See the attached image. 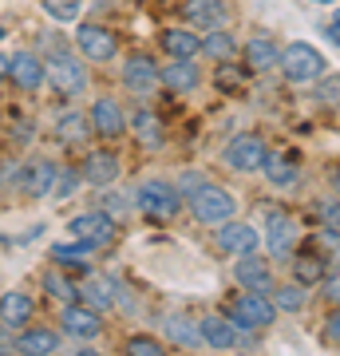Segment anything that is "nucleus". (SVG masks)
<instances>
[{"label": "nucleus", "instance_id": "45", "mask_svg": "<svg viewBox=\"0 0 340 356\" xmlns=\"http://www.w3.org/2000/svg\"><path fill=\"white\" fill-rule=\"evenodd\" d=\"M325 32H328V40H332V44H337V48H340V8H337V13H332V20H328V24H325Z\"/></svg>", "mask_w": 340, "mask_h": 356}, {"label": "nucleus", "instance_id": "43", "mask_svg": "<svg viewBox=\"0 0 340 356\" xmlns=\"http://www.w3.org/2000/svg\"><path fill=\"white\" fill-rule=\"evenodd\" d=\"M316 293H321V301H325V305H340V266H328V273L321 277Z\"/></svg>", "mask_w": 340, "mask_h": 356}, {"label": "nucleus", "instance_id": "4", "mask_svg": "<svg viewBox=\"0 0 340 356\" xmlns=\"http://www.w3.org/2000/svg\"><path fill=\"white\" fill-rule=\"evenodd\" d=\"M44 76H48V88L60 99H79L91 88L88 60L76 48H67V44H51L48 48V56H44Z\"/></svg>", "mask_w": 340, "mask_h": 356}, {"label": "nucleus", "instance_id": "32", "mask_svg": "<svg viewBox=\"0 0 340 356\" xmlns=\"http://www.w3.org/2000/svg\"><path fill=\"white\" fill-rule=\"evenodd\" d=\"M269 297H273L277 313H305V309H309V301H313V285H305V281L289 277V281H277Z\"/></svg>", "mask_w": 340, "mask_h": 356}, {"label": "nucleus", "instance_id": "29", "mask_svg": "<svg viewBox=\"0 0 340 356\" xmlns=\"http://www.w3.org/2000/svg\"><path fill=\"white\" fill-rule=\"evenodd\" d=\"M51 135H56V143L67 147V151H79V147H88V139H95V135H91V123H88V111H63L60 119L51 123Z\"/></svg>", "mask_w": 340, "mask_h": 356}, {"label": "nucleus", "instance_id": "15", "mask_svg": "<svg viewBox=\"0 0 340 356\" xmlns=\"http://www.w3.org/2000/svg\"><path fill=\"white\" fill-rule=\"evenodd\" d=\"M277 60H281V44L273 32H250V36L241 40V67L250 72V76H269V72H277Z\"/></svg>", "mask_w": 340, "mask_h": 356}, {"label": "nucleus", "instance_id": "8", "mask_svg": "<svg viewBox=\"0 0 340 356\" xmlns=\"http://www.w3.org/2000/svg\"><path fill=\"white\" fill-rule=\"evenodd\" d=\"M76 51L88 60V64H111L123 51V40L111 24H99V20H76V36H72Z\"/></svg>", "mask_w": 340, "mask_h": 356}, {"label": "nucleus", "instance_id": "37", "mask_svg": "<svg viewBox=\"0 0 340 356\" xmlns=\"http://www.w3.org/2000/svg\"><path fill=\"white\" fill-rule=\"evenodd\" d=\"M83 186V175H79L76 163H60V170H56V182H51V198L56 202H67L72 194Z\"/></svg>", "mask_w": 340, "mask_h": 356}, {"label": "nucleus", "instance_id": "9", "mask_svg": "<svg viewBox=\"0 0 340 356\" xmlns=\"http://www.w3.org/2000/svg\"><path fill=\"white\" fill-rule=\"evenodd\" d=\"M88 123H91V135H95L99 143H119L123 135H131L123 99H115V95H107V91L88 103Z\"/></svg>", "mask_w": 340, "mask_h": 356}, {"label": "nucleus", "instance_id": "44", "mask_svg": "<svg viewBox=\"0 0 340 356\" xmlns=\"http://www.w3.org/2000/svg\"><path fill=\"white\" fill-rule=\"evenodd\" d=\"M4 353H16V332L0 325V356H4Z\"/></svg>", "mask_w": 340, "mask_h": 356}, {"label": "nucleus", "instance_id": "26", "mask_svg": "<svg viewBox=\"0 0 340 356\" xmlns=\"http://www.w3.org/2000/svg\"><path fill=\"white\" fill-rule=\"evenodd\" d=\"M36 321V297L24 289H8L0 293V325L4 329H24V325H32Z\"/></svg>", "mask_w": 340, "mask_h": 356}, {"label": "nucleus", "instance_id": "20", "mask_svg": "<svg viewBox=\"0 0 340 356\" xmlns=\"http://www.w3.org/2000/svg\"><path fill=\"white\" fill-rule=\"evenodd\" d=\"M8 83L20 91H40L44 83H48V76H44V56L32 48H20L8 56Z\"/></svg>", "mask_w": 340, "mask_h": 356}, {"label": "nucleus", "instance_id": "31", "mask_svg": "<svg viewBox=\"0 0 340 356\" xmlns=\"http://www.w3.org/2000/svg\"><path fill=\"white\" fill-rule=\"evenodd\" d=\"M79 301H88L99 313H115V277L111 273H83L79 277Z\"/></svg>", "mask_w": 340, "mask_h": 356}, {"label": "nucleus", "instance_id": "16", "mask_svg": "<svg viewBox=\"0 0 340 356\" xmlns=\"http://www.w3.org/2000/svg\"><path fill=\"white\" fill-rule=\"evenodd\" d=\"M234 281L238 289H253V293H273L277 285V261L269 254H245V257H234Z\"/></svg>", "mask_w": 340, "mask_h": 356}, {"label": "nucleus", "instance_id": "18", "mask_svg": "<svg viewBox=\"0 0 340 356\" xmlns=\"http://www.w3.org/2000/svg\"><path fill=\"white\" fill-rule=\"evenodd\" d=\"M178 16H182V24L210 32V28H226L234 20V8H229V0H182Z\"/></svg>", "mask_w": 340, "mask_h": 356}, {"label": "nucleus", "instance_id": "39", "mask_svg": "<svg viewBox=\"0 0 340 356\" xmlns=\"http://www.w3.org/2000/svg\"><path fill=\"white\" fill-rule=\"evenodd\" d=\"M44 16H51L56 24H76L83 20V0H40Z\"/></svg>", "mask_w": 340, "mask_h": 356}, {"label": "nucleus", "instance_id": "5", "mask_svg": "<svg viewBox=\"0 0 340 356\" xmlns=\"http://www.w3.org/2000/svg\"><path fill=\"white\" fill-rule=\"evenodd\" d=\"M226 317L234 321V329H238L241 337L253 344L261 332L273 329V321H277L281 313H277V305H273V297H269V293L238 289V293L226 301Z\"/></svg>", "mask_w": 340, "mask_h": 356}, {"label": "nucleus", "instance_id": "28", "mask_svg": "<svg viewBox=\"0 0 340 356\" xmlns=\"http://www.w3.org/2000/svg\"><path fill=\"white\" fill-rule=\"evenodd\" d=\"M234 56H241V40L234 36V28H210L202 32V60L206 64H234Z\"/></svg>", "mask_w": 340, "mask_h": 356}, {"label": "nucleus", "instance_id": "13", "mask_svg": "<svg viewBox=\"0 0 340 356\" xmlns=\"http://www.w3.org/2000/svg\"><path fill=\"white\" fill-rule=\"evenodd\" d=\"M103 329H107V321H103L99 309H91L88 301H67V305H60V332L67 337V341L76 344H91L99 341Z\"/></svg>", "mask_w": 340, "mask_h": 356}, {"label": "nucleus", "instance_id": "23", "mask_svg": "<svg viewBox=\"0 0 340 356\" xmlns=\"http://www.w3.org/2000/svg\"><path fill=\"white\" fill-rule=\"evenodd\" d=\"M127 123H131V135H135V143H139L143 151H159L166 143V123L147 107V103H135V107L127 111Z\"/></svg>", "mask_w": 340, "mask_h": 356}, {"label": "nucleus", "instance_id": "33", "mask_svg": "<svg viewBox=\"0 0 340 356\" xmlns=\"http://www.w3.org/2000/svg\"><path fill=\"white\" fill-rule=\"evenodd\" d=\"M91 254H95V250L76 242V238H72V242H56L51 245V266H60V269H67V273H79V277H83V273H91Z\"/></svg>", "mask_w": 340, "mask_h": 356}, {"label": "nucleus", "instance_id": "46", "mask_svg": "<svg viewBox=\"0 0 340 356\" xmlns=\"http://www.w3.org/2000/svg\"><path fill=\"white\" fill-rule=\"evenodd\" d=\"M328 191L340 194V163H337V166H328Z\"/></svg>", "mask_w": 340, "mask_h": 356}, {"label": "nucleus", "instance_id": "2", "mask_svg": "<svg viewBox=\"0 0 340 356\" xmlns=\"http://www.w3.org/2000/svg\"><path fill=\"white\" fill-rule=\"evenodd\" d=\"M257 229H261V250L273 261L281 266H289V257L297 254V245H301V218L293 214L285 202H257Z\"/></svg>", "mask_w": 340, "mask_h": 356}, {"label": "nucleus", "instance_id": "49", "mask_svg": "<svg viewBox=\"0 0 340 356\" xmlns=\"http://www.w3.org/2000/svg\"><path fill=\"white\" fill-rule=\"evenodd\" d=\"M4 36H8V32H4V28H0V44H4Z\"/></svg>", "mask_w": 340, "mask_h": 356}, {"label": "nucleus", "instance_id": "30", "mask_svg": "<svg viewBox=\"0 0 340 356\" xmlns=\"http://www.w3.org/2000/svg\"><path fill=\"white\" fill-rule=\"evenodd\" d=\"M289 273L305 285H321V277L328 273V254H321L316 245H297V254L289 257Z\"/></svg>", "mask_w": 340, "mask_h": 356}, {"label": "nucleus", "instance_id": "41", "mask_svg": "<svg viewBox=\"0 0 340 356\" xmlns=\"http://www.w3.org/2000/svg\"><path fill=\"white\" fill-rule=\"evenodd\" d=\"M321 344H325V348H340V305H325V321H321Z\"/></svg>", "mask_w": 340, "mask_h": 356}, {"label": "nucleus", "instance_id": "25", "mask_svg": "<svg viewBox=\"0 0 340 356\" xmlns=\"http://www.w3.org/2000/svg\"><path fill=\"white\" fill-rule=\"evenodd\" d=\"M198 325H202L206 348H214V353H229V348H238V344H250L238 329H234V321H229L226 313H202Z\"/></svg>", "mask_w": 340, "mask_h": 356}, {"label": "nucleus", "instance_id": "24", "mask_svg": "<svg viewBox=\"0 0 340 356\" xmlns=\"http://www.w3.org/2000/svg\"><path fill=\"white\" fill-rule=\"evenodd\" d=\"M159 329H163V341L175 344V348H202V325L198 317H190V313H182V309H175V313H163V321H159Z\"/></svg>", "mask_w": 340, "mask_h": 356}, {"label": "nucleus", "instance_id": "3", "mask_svg": "<svg viewBox=\"0 0 340 356\" xmlns=\"http://www.w3.org/2000/svg\"><path fill=\"white\" fill-rule=\"evenodd\" d=\"M131 202H135V214L154 222V226H170L175 218H182L186 210V198L178 191V182L163 175H151V178H139L131 186Z\"/></svg>", "mask_w": 340, "mask_h": 356}, {"label": "nucleus", "instance_id": "36", "mask_svg": "<svg viewBox=\"0 0 340 356\" xmlns=\"http://www.w3.org/2000/svg\"><path fill=\"white\" fill-rule=\"evenodd\" d=\"M95 206H99V210H107L115 222H123L127 214H135V202H131V194L115 191V186H99V194H95Z\"/></svg>", "mask_w": 340, "mask_h": 356}, {"label": "nucleus", "instance_id": "48", "mask_svg": "<svg viewBox=\"0 0 340 356\" xmlns=\"http://www.w3.org/2000/svg\"><path fill=\"white\" fill-rule=\"evenodd\" d=\"M313 4H337V0H313Z\"/></svg>", "mask_w": 340, "mask_h": 356}, {"label": "nucleus", "instance_id": "27", "mask_svg": "<svg viewBox=\"0 0 340 356\" xmlns=\"http://www.w3.org/2000/svg\"><path fill=\"white\" fill-rule=\"evenodd\" d=\"M159 76H163V88L170 95H190V91L202 88V67L198 60H166L159 67Z\"/></svg>", "mask_w": 340, "mask_h": 356}, {"label": "nucleus", "instance_id": "14", "mask_svg": "<svg viewBox=\"0 0 340 356\" xmlns=\"http://www.w3.org/2000/svg\"><path fill=\"white\" fill-rule=\"evenodd\" d=\"M56 170H60V159H51V154H32L28 163L16 166V191L24 194V198H51Z\"/></svg>", "mask_w": 340, "mask_h": 356}, {"label": "nucleus", "instance_id": "22", "mask_svg": "<svg viewBox=\"0 0 340 356\" xmlns=\"http://www.w3.org/2000/svg\"><path fill=\"white\" fill-rule=\"evenodd\" d=\"M63 348V332L60 325L51 329V325H24V329H16V353L20 356H51Z\"/></svg>", "mask_w": 340, "mask_h": 356}, {"label": "nucleus", "instance_id": "11", "mask_svg": "<svg viewBox=\"0 0 340 356\" xmlns=\"http://www.w3.org/2000/svg\"><path fill=\"white\" fill-rule=\"evenodd\" d=\"M67 238H76V242L91 245V250H107V245L119 238V222H115L107 210L91 206V210H83V214L67 218Z\"/></svg>", "mask_w": 340, "mask_h": 356}, {"label": "nucleus", "instance_id": "21", "mask_svg": "<svg viewBox=\"0 0 340 356\" xmlns=\"http://www.w3.org/2000/svg\"><path fill=\"white\" fill-rule=\"evenodd\" d=\"M159 51L166 60H198L202 56V32L190 24H166L159 32Z\"/></svg>", "mask_w": 340, "mask_h": 356}, {"label": "nucleus", "instance_id": "35", "mask_svg": "<svg viewBox=\"0 0 340 356\" xmlns=\"http://www.w3.org/2000/svg\"><path fill=\"white\" fill-rule=\"evenodd\" d=\"M123 353H131V356H166L170 344L163 341V332H131V337L123 341Z\"/></svg>", "mask_w": 340, "mask_h": 356}, {"label": "nucleus", "instance_id": "38", "mask_svg": "<svg viewBox=\"0 0 340 356\" xmlns=\"http://www.w3.org/2000/svg\"><path fill=\"white\" fill-rule=\"evenodd\" d=\"M313 99H316V107H325V111H340V72H325V76L316 79Z\"/></svg>", "mask_w": 340, "mask_h": 356}, {"label": "nucleus", "instance_id": "47", "mask_svg": "<svg viewBox=\"0 0 340 356\" xmlns=\"http://www.w3.org/2000/svg\"><path fill=\"white\" fill-rule=\"evenodd\" d=\"M0 83H8V51H0Z\"/></svg>", "mask_w": 340, "mask_h": 356}, {"label": "nucleus", "instance_id": "34", "mask_svg": "<svg viewBox=\"0 0 340 356\" xmlns=\"http://www.w3.org/2000/svg\"><path fill=\"white\" fill-rule=\"evenodd\" d=\"M40 285H44V293H48L51 301H60V305H67V301H79V281L67 273V269L60 266H48L44 273H40Z\"/></svg>", "mask_w": 340, "mask_h": 356}, {"label": "nucleus", "instance_id": "7", "mask_svg": "<svg viewBox=\"0 0 340 356\" xmlns=\"http://www.w3.org/2000/svg\"><path fill=\"white\" fill-rule=\"evenodd\" d=\"M269 151H273V147H269L265 135H257V131H241V135H234V139L222 147L218 163L226 166V170H234V175H261Z\"/></svg>", "mask_w": 340, "mask_h": 356}, {"label": "nucleus", "instance_id": "50", "mask_svg": "<svg viewBox=\"0 0 340 356\" xmlns=\"http://www.w3.org/2000/svg\"><path fill=\"white\" fill-rule=\"evenodd\" d=\"M0 194H4V178H0Z\"/></svg>", "mask_w": 340, "mask_h": 356}, {"label": "nucleus", "instance_id": "42", "mask_svg": "<svg viewBox=\"0 0 340 356\" xmlns=\"http://www.w3.org/2000/svg\"><path fill=\"white\" fill-rule=\"evenodd\" d=\"M309 245H316V250H321V254H328V257H340V229L316 226L313 238H309Z\"/></svg>", "mask_w": 340, "mask_h": 356}, {"label": "nucleus", "instance_id": "12", "mask_svg": "<svg viewBox=\"0 0 340 356\" xmlns=\"http://www.w3.org/2000/svg\"><path fill=\"white\" fill-rule=\"evenodd\" d=\"M214 250L222 257H245L261 250V229L257 222H245V218H229V222H218L214 226Z\"/></svg>", "mask_w": 340, "mask_h": 356}, {"label": "nucleus", "instance_id": "17", "mask_svg": "<svg viewBox=\"0 0 340 356\" xmlns=\"http://www.w3.org/2000/svg\"><path fill=\"white\" fill-rule=\"evenodd\" d=\"M79 175H83V182L88 186H115L119 178H123V159H119V151H115L111 143H103V147H91L88 154H83V163H79Z\"/></svg>", "mask_w": 340, "mask_h": 356}, {"label": "nucleus", "instance_id": "6", "mask_svg": "<svg viewBox=\"0 0 340 356\" xmlns=\"http://www.w3.org/2000/svg\"><path fill=\"white\" fill-rule=\"evenodd\" d=\"M277 72L289 88H313L316 79L328 72V60L325 51L316 44H309V40H289V44H281Z\"/></svg>", "mask_w": 340, "mask_h": 356}, {"label": "nucleus", "instance_id": "10", "mask_svg": "<svg viewBox=\"0 0 340 356\" xmlns=\"http://www.w3.org/2000/svg\"><path fill=\"white\" fill-rule=\"evenodd\" d=\"M159 60H154L151 51H131L119 67V83H123L127 95H135V99H151L154 91L163 88V76H159Z\"/></svg>", "mask_w": 340, "mask_h": 356}, {"label": "nucleus", "instance_id": "19", "mask_svg": "<svg viewBox=\"0 0 340 356\" xmlns=\"http://www.w3.org/2000/svg\"><path fill=\"white\" fill-rule=\"evenodd\" d=\"M261 175H265V182H269L273 191H293V186L301 182V175H305L301 151H293V147H289V151H269Z\"/></svg>", "mask_w": 340, "mask_h": 356}, {"label": "nucleus", "instance_id": "1", "mask_svg": "<svg viewBox=\"0 0 340 356\" xmlns=\"http://www.w3.org/2000/svg\"><path fill=\"white\" fill-rule=\"evenodd\" d=\"M178 191L186 198V214L198 222V226H210L214 229L218 222H229V218H238V194L226 191L222 182H214L210 175H202V170H186V175H178Z\"/></svg>", "mask_w": 340, "mask_h": 356}, {"label": "nucleus", "instance_id": "40", "mask_svg": "<svg viewBox=\"0 0 340 356\" xmlns=\"http://www.w3.org/2000/svg\"><path fill=\"white\" fill-rule=\"evenodd\" d=\"M313 222L316 226L340 229V194H321V198H313Z\"/></svg>", "mask_w": 340, "mask_h": 356}]
</instances>
